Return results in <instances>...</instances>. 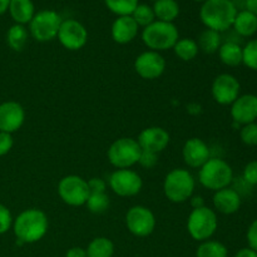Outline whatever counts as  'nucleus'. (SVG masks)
I'll list each match as a JSON object with an SVG mask.
<instances>
[{
    "label": "nucleus",
    "instance_id": "f257e3e1",
    "mask_svg": "<svg viewBox=\"0 0 257 257\" xmlns=\"http://www.w3.org/2000/svg\"><path fill=\"white\" fill-rule=\"evenodd\" d=\"M49 220L44 211L28 208L20 212L13 222L15 237L22 243H34L42 240L48 232Z\"/></svg>",
    "mask_w": 257,
    "mask_h": 257
},
{
    "label": "nucleus",
    "instance_id": "f03ea898",
    "mask_svg": "<svg viewBox=\"0 0 257 257\" xmlns=\"http://www.w3.org/2000/svg\"><path fill=\"white\" fill-rule=\"evenodd\" d=\"M237 8L231 0H207L202 3L200 19L206 29L222 33L232 28Z\"/></svg>",
    "mask_w": 257,
    "mask_h": 257
},
{
    "label": "nucleus",
    "instance_id": "7ed1b4c3",
    "mask_svg": "<svg viewBox=\"0 0 257 257\" xmlns=\"http://www.w3.org/2000/svg\"><path fill=\"white\" fill-rule=\"evenodd\" d=\"M196 187L192 173L185 168H175L166 175L163 181V193L173 203H183L190 200Z\"/></svg>",
    "mask_w": 257,
    "mask_h": 257
},
{
    "label": "nucleus",
    "instance_id": "20e7f679",
    "mask_svg": "<svg viewBox=\"0 0 257 257\" xmlns=\"http://www.w3.org/2000/svg\"><path fill=\"white\" fill-rule=\"evenodd\" d=\"M178 39L180 33L173 23L155 20L152 24L143 28L142 42L148 49L153 52L160 53L172 49Z\"/></svg>",
    "mask_w": 257,
    "mask_h": 257
},
{
    "label": "nucleus",
    "instance_id": "39448f33",
    "mask_svg": "<svg viewBox=\"0 0 257 257\" xmlns=\"http://www.w3.org/2000/svg\"><path fill=\"white\" fill-rule=\"evenodd\" d=\"M233 180V170L225 160L213 157L210 158L198 170V182L207 190L220 191L230 187Z\"/></svg>",
    "mask_w": 257,
    "mask_h": 257
},
{
    "label": "nucleus",
    "instance_id": "423d86ee",
    "mask_svg": "<svg viewBox=\"0 0 257 257\" xmlns=\"http://www.w3.org/2000/svg\"><path fill=\"white\" fill-rule=\"evenodd\" d=\"M218 227L217 213L215 210L203 206L192 208L187 217V231L191 237L198 242H203L212 237Z\"/></svg>",
    "mask_w": 257,
    "mask_h": 257
},
{
    "label": "nucleus",
    "instance_id": "0eeeda50",
    "mask_svg": "<svg viewBox=\"0 0 257 257\" xmlns=\"http://www.w3.org/2000/svg\"><path fill=\"white\" fill-rule=\"evenodd\" d=\"M141 150L137 140L131 137H123L115 140L107 151V157L110 165L117 170L131 168L140 161Z\"/></svg>",
    "mask_w": 257,
    "mask_h": 257
},
{
    "label": "nucleus",
    "instance_id": "6e6552de",
    "mask_svg": "<svg viewBox=\"0 0 257 257\" xmlns=\"http://www.w3.org/2000/svg\"><path fill=\"white\" fill-rule=\"evenodd\" d=\"M63 19L55 10L45 9L35 13L29 23V34L40 43L52 42L58 37Z\"/></svg>",
    "mask_w": 257,
    "mask_h": 257
},
{
    "label": "nucleus",
    "instance_id": "1a4fd4ad",
    "mask_svg": "<svg viewBox=\"0 0 257 257\" xmlns=\"http://www.w3.org/2000/svg\"><path fill=\"white\" fill-rule=\"evenodd\" d=\"M58 195L68 206L79 207L84 206L90 195L87 180L77 175L63 177L58 183Z\"/></svg>",
    "mask_w": 257,
    "mask_h": 257
},
{
    "label": "nucleus",
    "instance_id": "9d476101",
    "mask_svg": "<svg viewBox=\"0 0 257 257\" xmlns=\"http://www.w3.org/2000/svg\"><path fill=\"white\" fill-rule=\"evenodd\" d=\"M156 223L155 213L146 206H133L125 213V226L128 231L137 237H147L152 235Z\"/></svg>",
    "mask_w": 257,
    "mask_h": 257
},
{
    "label": "nucleus",
    "instance_id": "9b49d317",
    "mask_svg": "<svg viewBox=\"0 0 257 257\" xmlns=\"http://www.w3.org/2000/svg\"><path fill=\"white\" fill-rule=\"evenodd\" d=\"M110 190L119 197H133L142 191V177L131 168L115 170L108 180Z\"/></svg>",
    "mask_w": 257,
    "mask_h": 257
},
{
    "label": "nucleus",
    "instance_id": "f8f14e48",
    "mask_svg": "<svg viewBox=\"0 0 257 257\" xmlns=\"http://www.w3.org/2000/svg\"><path fill=\"white\" fill-rule=\"evenodd\" d=\"M58 40L65 49L70 52L80 50L88 42V30L75 19H65L60 24Z\"/></svg>",
    "mask_w": 257,
    "mask_h": 257
},
{
    "label": "nucleus",
    "instance_id": "ddd939ff",
    "mask_svg": "<svg viewBox=\"0 0 257 257\" xmlns=\"http://www.w3.org/2000/svg\"><path fill=\"white\" fill-rule=\"evenodd\" d=\"M241 84L235 75L230 73L218 74L213 79L211 93L216 103L221 105H231L240 97Z\"/></svg>",
    "mask_w": 257,
    "mask_h": 257
},
{
    "label": "nucleus",
    "instance_id": "4468645a",
    "mask_svg": "<svg viewBox=\"0 0 257 257\" xmlns=\"http://www.w3.org/2000/svg\"><path fill=\"white\" fill-rule=\"evenodd\" d=\"M135 70L142 79H158L166 70V60L161 53L147 50L136 58Z\"/></svg>",
    "mask_w": 257,
    "mask_h": 257
},
{
    "label": "nucleus",
    "instance_id": "2eb2a0df",
    "mask_svg": "<svg viewBox=\"0 0 257 257\" xmlns=\"http://www.w3.org/2000/svg\"><path fill=\"white\" fill-rule=\"evenodd\" d=\"M25 120V110L20 103L7 100L0 104V131L14 133L23 127Z\"/></svg>",
    "mask_w": 257,
    "mask_h": 257
},
{
    "label": "nucleus",
    "instance_id": "dca6fc26",
    "mask_svg": "<svg viewBox=\"0 0 257 257\" xmlns=\"http://www.w3.org/2000/svg\"><path fill=\"white\" fill-rule=\"evenodd\" d=\"M170 133L162 127H147L138 135L137 142L141 150L152 153H160L167 148L170 145Z\"/></svg>",
    "mask_w": 257,
    "mask_h": 257
},
{
    "label": "nucleus",
    "instance_id": "f3484780",
    "mask_svg": "<svg viewBox=\"0 0 257 257\" xmlns=\"http://www.w3.org/2000/svg\"><path fill=\"white\" fill-rule=\"evenodd\" d=\"M231 118L240 125L256 122L257 119V95L242 94L231 104Z\"/></svg>",
    "mask_w": 257,
    "mask_h": 257
},
{
    "label": "nucleus",
    "instance_id": "a211bd4d",
    "mask_svg": "<svg viewBox=\"0 0 257 257\" xmlns=\"http://www.w3.org/2000/svg\"><path fill=\"white\" fill-rule=\"evenodd\" d=\"M182 157L188 167L200 170L211 158V152L205 141L193 137L186 141L185 145H183Z\"/></svg>",
    "mask_w": 257,
    "mask_h": 257
},
{
    "label": "nucleus",
    "instance_id": "6ab92c4d",
    "mask_svg": "<svg viewBox=\"0 0 257 257\" xmlns=\"http://www.w3.org/2000/svg\"><path fill=\"white\" fill-rule=\"evenodd\" d=\"M213 207L215 211L222 213V215H233L238 212L242 205V198L240 193L231 187L222 188L220 191H216L213 195Z\"/></svg>",
    "mask_w": 257,
    "mask_h": 257
},
{
    "label": "nucleus",
    "instance_id": "aec40b11",
    "mask_svg": "<svg viewBox=\"0 0 257 257\" xmlns=\"http://www.w3.org/2000/svg\"><path fill=\"white\" fill-rule=\"evenodd\" d=\"M138 29L140 27L131 15L117 17L110 28V34L112 39L118 44H128L136 39L138 35Z\"/></svg>",
    "mask_w": 257,
    "mask_h": 257
},
{
    "label": "nucleus",
    "instance_id": "412c9836",
    "mask_svg": "<svg viewBox=\"0 0 257 257\" xmlns=\"http://www.w3.org/2000/svg\"><path fill=\"white\" fill-rule=\"evenodd\" d=\"M8 12L15 24H29L35 15L34 3L32 0H10Z\"/></svg>",
    "mask_w": 257,
    "mask_h": 257
},
{
    "label": "nucleus",
    "instance_id": "4be33fe9",
    "mask_svg": "<svg viewBox=\"0 0 257 257\" xmlns=\"http://www.w3.org/2000/svg\"><path fill=\"white\" fill-rule=\"evenodd\" d=\"M232 27L241 37H252L257 33V17L247 10H241L236 14Z\"/></svg>",
    "mask_w": 257,
    "mask_h": 257
},
{
    "label": "nucleus",
    "instance_id": "5701e85b",
    "mask_svg": "<svg viewBox=\"0 0 257 257\" xmlns=\"http://www.w3.org/2000/svg\"><path fill=\"white\" fill-rule=\"evenodd\" d=\"M156 20L173 23L180 15V5L176 0H156L153 4Z\"/></svg>",
    "mask_w": 257,
    "mask_h": 257
},
{
    "label": "nucleus",
    "instance_id": "b1692460",
    "mask_svg": "<svg viewBox=\"0 0 257 257\" xmlns=\"http://www.w3.org/2000/svg\"><path fill=\"white\" fill-rule=\"evenodd\" d=\"M221 63L227 67H238L242 64V47L235 42H226L218 49Z\"/></svg>",
    "mask_w": 257,
    "mask_h": 257
},
{
    "label": "nucleus",
    "instance_id": "393cba45",
    "mask_svg": "<svg viewBox=\"0 0 257 257\" xmlns=\"http://www.w3.org/2000/svg\"><path fill=\"white\" fill-rule=\"evenodd\" d=\"M29 35V30L25 28V25L14 24L8 30L7 43L10 49H13L14 52H22L27 45Z\"/></svg>",
    "mask_w": 257,
    "mask_h": 257
},
{
    "label": "nucleus",
    "instance_id": "a878e982",
    "mask_svg": "<svg viewBox=\"0 0 257 257\" xmlns=\"http://www.w3.org/2000/svg\"><path fill=\"white\" fill-rule=\"evenodd\" d=\"M172 49L175 52L176 57L182 60V62H191L200 53L197 42L195 39H192V38H182V39H178Z\"/></svg>",
    "mask_w": 257,
    "mask_h": 257
},
{
    "label": "nucleus",
    "instance_id": "bb28decb",
    "mask_svg": "<svg viewBox=\"0 0 257 257\" xmlns=\"http://www.w3.org/2000/svg\"><path fill=\"white\" fill-rule=\"evenodd\" d=\"M87 257H112L114 253V243L108 237H95L85 248Z\"/></svg>",
    "mask_w": 257,
    "mask_h": 257
},
{
    "label": "nucleus",
    "instance_id": "cd10ccee",
    "mask_svg": "<svg viewBox=\"0 0 257 257\" xmlns=\"http://www.w3.org/2000/svg\"><path fill=\"white\" fill-rule=\"evenodd\" d=\"M198 45V49L202 50L206 54H213L217 53L221 47V34L211 29H205L196 40Z\"/></svg>",
    "mask_w": 257,
    "mask_h": 257
},
{
    "label": "nucleus",
    "instance_id": "c85d7f7f",
    "mask_svg": "<svg viewBox=\"0 0 257 257\" xmlns=\"http://www.w3.org/2000/svg\"><path fill=\"white\" fill-rule=\"evenodd\" d=\"M196 257H228V250L220 241L207 240L198 246Z\"/></svg>",
    "mask_w": 257,
    "mask_h": 257
},
{
    "label": "nucleus",
    "instance_id": "c756f323",
    "mask_svg": "<svg viewBox=\"0 0 257 257\" xmlns=\"http://www.w3.org/2000/svg\"><path fill=\"white\" fill-rule=\"evenodd\" d=\"M104 4L107 9L117 17H127L132 15L140 4V0H104Z\"/></svg>",
    "mask_w": 257,
    "mask_h": 257
},
{
    "label": "nucleus",
    "instance_id": "7c9ffc66",
    "mask_svg": "<svg viewBox=\"0 0 257 257\" xmlns=\"http://www.w3.org/2000/svg\"><path fill=\"white\" fill-rule=\"evenodd\" d=\"M110 205V200L105 192L102 193H90L88 197L85 206L88 211L92 213H103L108 210Z\"/></svg>",
    "mask_w": 257,
    "mask_h": 257
},
{
    "label": "nucleus",
    "instance_id": "2f4dec72",
    "mask_svg": "<svg viewBox=\"0 0 257 257\" xmlns=\"http://www.w3.org/2000/svg\"><path fill=\"white\" fill-rule=\"evenodd\" d=\"M131 17L135 19V22L137 23L138 27H143V28L148 27V25L152 24V23L156 20L153 8L147 4H138V7L136 8L135 12L132 13Z\"/></svg>",
    "mask_w": 257,
    "mask_h": 257
},
{
    "label": "nucleus",
    "instance_id": "473e14b6",
    "mask_svg": "<svg viewBox=\"0 0 257 257\" xmlns=\"http://www.w3.org/2000/svg\"><path fill=\"white\" fill-rule=\"evenodd\" d=\"M242 64L248 69L257 70V39L250 40L242 48Z\"/></svg>",
    "mask_w": 257,
    "mask_h": 257
},
{
    "label": "nucleus",
    "instance_id": "72a5a7b5",
    "mask_svg": "<svg viewBox=\"0 0 257 257\" xmlns=\"http://www.w3.org/2000/svg\"><path fill=\"white\" fill-rule=\"evenodd\" d=\"M240 140L243 145L255 147L257 146V123H248V124L241 125Z\"/></svg>",
    "mask_w": 257,
    "mask_h": 257
},
{
    "label": "nucleus",
    "instance_id": "f704fd0d",
    "mask_svg": "<svg viewBox=\"0 0 257 257\" xmlns=\"http://www.w3.org/2000/svg\"><path fill=\"white\" fill-rule=\"evenodd\" d=\"M13 222L14 218L10 210L5 205L0 203V235L7 233L13 227Z\"/></svg>",
    "mask_w": 257,
    "mask_h": 257
},
{
    "label": "nucleus",
    "instance_id": "c9c22d12",
    "mask_svg": "<svg viewBox=\"0 0 257 257\" xmlns=\"http://www.w3.org/2000/svg\"><path fill=\"white\" fill-rule=\"evenodd\" d=\"M243 180L251 186H257V161H251L243 168Z\"/></svg>",
    "mask_w": 257,
    "mask_h": 257
},
{
    "label": "nucleus",
    "instance_id": "e433bc0d",
    "mask_svg": "<svg viewBox=\"0 0 257 257\" xmlns=\"http://www.w3.org/2000/svg\"><path fill=\"white\" fill-rule=\"evenodd\" d=\"M14 141H13V136L10 133L2 132L0 131V157L8 155L12 151Z\"/></svg>",
    "mask_w": 257,
    "mask_h": 257
},
{
    "label": "nucleus",
    "instance_id": "4c0bfd02",
    "mask_svg": "<svg viewBox=\"0 0 257 257\" xmlns=\"http://www.w3.org/2000/svg\"><path fill=\"white\" fill-rule=\"evenodd\" d=\"M158 162L157 158V153H152V152H147V151H142L141 153V157L138 163H140L142 167L147 168V170H151V168L155 167Z\"/></svg>",
    "mask_w": 257,
    "mask_h": 257
},
{
    "label": "nucleus",
    "instance_id": "58836bf2",
    "mask_svg": "<svg viewBox=\"0 0 257 257\" xmlns=\"http://www.w3.org/2000/svg\"><path fill=\"white\" fill-rule=\"evenodd\" d=\"M246 238H247L248 247L252 248L257 252V218L251 222L248 226L247 232H246Z\"/></svg>",
    "mask_w": 257,
    "mask_h": 257
},
{
    "label": "nucleus",
    "instance_id": "ea45409f",
    "mask_svg": "<svg viewBox=\"0 0 257 257\" xmlns=\"http://www.w3.org/2000/svg\"><path fill=\"white\" fill-rule=\"evenodd\" d=\"M87 182L90 193H102L105 192V190H107V182L104 180H102V178L93 177L90 180H88Z\"/></svg>",
    "mask_w": 257,
    "mask_h": 257
},
{
    "label": "nucleus",
    "instance_id": "a19ab883",
    "mask_svg": "<svg viewBox=\"0 0 257 257\" xmlns=\"http://www.w3.org/2000/svg\"><path fill=\"white\" fill-rule=\"evenodd\" d=\"M65 257H87V252L82 247H72L67 251Z\"/></svg>",
    "mask_w": 257,
    "mask_h": 257
},
{
    "label": "nucleus",
    "instance_id": "79ce46f5",
    "mask_svg": "<svg viewBox=\"0 0 257 257\" xmlns=\"http://www.w3.org/2000/svg\"><path fill=\"white\" fill-rule=\"evenodd\" d=\"M233 257H257V252L250 247H243L238 250Z\"/></svg>",
    "mask_w": 257,
    "mask_h": 257
},
{
    "label": "nucleus",
    "instance_id": "37998d69",
    "mask_svg": "<svg viewBox=\"0 0 257 257\" xmlns=\"http://www.w3.org/2000/svg\"><path fill=\"white\" fill-rule=\"evenodd\" d=\"M245 10L252 13L257 17V0H245Z\"/></svg>",
    "mask_w": 257,
    "mask_h": 257
},
{
    "label": "nucleus",
    "instance_id": "c03bdc74",
    "mask_svg": "<svg viewBox=\"0 0 257 257\" xmlns=\"http://www.w3.org/2000/svg\"><path fill=\"white\" fill-rule=\"evenodd\" d=\"M191 205H192V208H198L203 207L205 203H203V198L201 196H195V197H191Z\"/></svg>",
    "mask_w": 257,
    "mask_h": 257
},
{
    "label": "nucleus",
    "instance_id": "a18cd8bd",
    "mask_svg": "<svg viewBox=\"0 0 257 257\" xmlns=\"http://www.w3.org/2000/svg\"><path fill=\"white\" fill-rule=\"evenodd\" d=\"M9 4H10V0H0V17L8 12V9H9Z\"/></svg>",
    "mask_w": 257,
    "mask_h": 257
},
{
    "label": "nucleus",
    "instance_id": "49530a36",
    "mask_svg": "<svg viewBox=\"0 0 257 257\" xmlns=\"http://www.w3.org/2000/svg\"><path fill=\"white\" fill-rule=\"evenodd\" d=\"M193 2H197V3H205V2H207V0H193Z\"/></svg>",
    "mask_w": 257,
    "mask_h": 257
},
{
    "label": "nucleus",
    "instance_id": "de8ad7c7",
    "mask_svg": "<svg viewBox=\"0 0 257 257\" xmlns=\"http://www.w3.org/2000/svg\"><path fill=\"white\" fill-rule=\"evenodd\" d=\"M153 2H156V0H153Z\"/></svg>",
    "mask_w": 257,
    "mask_h": 257
}]
</instances>
